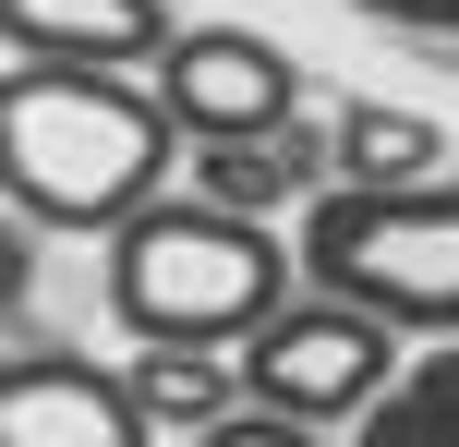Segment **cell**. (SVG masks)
<instances>
[{"mask_svg":"<svg viewBox=\"0 0 459 447\" xmlns=\"http://www.w3.org/2000/svg\"><path fill=\"white\" fill-rule=\"evenodd\" d=\"M194 133L169 121L158 73L97 61H13L0 73V193L24 230H97L109 242L134 206H158Z\"/></svg>","mask_w":459,"mask_h":447,"instance_id":"cell-1","label":"cell"},{"mask_svg":"<svg viewBox=\"0 0 459 447\" xmlns=\"http://www.w3.org/2000/svg\"><path fill=\"white\" fill-rule=\"evenodd\" d=\"M290 290H302V242H278L266 218L218 206V193L169 182L158 206L109 230V314L169 351H242Z\"/></svg>","mask_w":459,"mask_h":447,"instance_id":"cell-2","label":"cell"},{"mask_svg":"<svg viewBox=\"0 0 459 447\" xmlns=\"http://www.w3.org/2000/svg\"><path fill=\"white\" fill-rule=\"evenodd\" d=\"M302 290L387 314L399 339H459V169L436 182H326L302 206Z\"/></svg>","mask_w":459,"mask_h":447,"instance_id":"cell-3","label":"cell"},{"mask_svg":"<svg viewBox=\"0 0 459 447\" xmlns=\"http://www.w3.org/2000/svg\"><path fill=\"white\" fill-rule=\"evenodd\" d=\"M399 375H411L399 363V327L363 314V303H339V290H290L242 339V400L290 411V424H363Z\"/></svg>","mask_w":459,"mask_h":447,"instance_id":"cell-4","label":"cell"},{"mask_svg":"<svg viewBox=\"0 0 459 447\" xmlns=\"http://www.w3.org/2000/svg\"><path fill=\"white\" fill-rule=\"evenodd\" d=\"M158 97L194 145L278 133V121H302V61L278 37H254V24H182L169 61H158Z\"/></svg>","mask_w":459,"mask_h":447,"instance_id":"cell-5","label":"cell"},{"mask_svg":"<svg viewBox=\"0 0 459 447\" xmlns=\"http://www.w3.org/2000/svg\"><path fill=\"white\" fill-rule=\"evenodd\" d=\"M145 435L158 424H145L134 375L13 339V363H0V447H145Z\"/></svg>","mask_w":459,"mask_h":447,"instance_id":"cell-6","label":"cell"},{"mask_svg":"<svg viewBox=\"0 0 459 447\" xmlns=\"http://www.w3.org/2000/svg\"><path fill=\"white\" fill-rule=\"evenodd\" d=\"M13 61H97V73H158L182 13L169 0H0Z\"/></svg>","mask_w":459,"mask_h":447,"instance_id":"cell-7","label":"cell"},{"mask_svg":"<svg viewBox=\"0 0 459 447\" xmlns=\"http://www.w3.org/2000/svg\"><path fill=\"white\" fill-rule=\"evenodd\" d=\"M134 400H145V424H182V435H206L218 411H242V351H169V339H134Z\"/></svg>","mask_w":459,"mask_h":447,"instance_id":"cell-8","label":"cell"},{"mask_svg":"<svg viewBox=\"0 0 459 447\" xmlns=\"http://www.w3.org/2000/svg\"><path fill=\"white\" fill-rule=\"evenodd\" d=\"M447 169V133L399 97H351L339 109V182H436Z\"/></svg>","mask_w":459,"mask_h":447,"instance_id":"cell-9","label":"cell"},{"mask_svg":"<svg viewBox=\"0 0 459 447\" xmlns=\"http://www.w3.org/2000/svg\"><path fill=\"white\" fill-rule=\"evenodd\" d=\"M351 447H459V339H436V351L351 424Z\"/></svg>","mask_w":459,"mask_h":447,"instance_id":"cell-10","label":"cell"},{"mask_svg":"<svg viewBox=\"0 0 459 447\" xmlns=\"http://www.w3.org/2000/svg\"><path fill=\"white\" fill-rule=\"evenodd\" d=\"M194 447H339L326 424H290V411H266V400H242V411H218Z\"/></svg>","mask_w":459,"mask_h":447,"instance_id":"cell-11","label":"cell"},{"mask_svg":"<svg viewBox=\"0 0 459 447\" xmlns=\"http://www.w3.org/2000/svg\"><path fill=\"white\" fill-rule=\"evenodd\" d=\"M375 24H411V37H459V0H351Z\"/></svg>","mask_w":459,"mask_h":447,"instance_id":"cell-12","label":"cell"}]
</instances>
